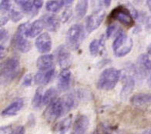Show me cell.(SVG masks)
<instances>
[{
	"mask_svg": "<svg viewBox=\"0 0 151 134\" xmlns=\"http://www.w3.org/2000/svg\"><path fill=\"white\" fill-rule=\"evenodd\" d=\"M149 86L151 87V73H150V80H149Z\"/></svg>",
	"mask_w": 151,
	"mask_h": 134,
	"instance_id": "cell-47",
	"label": "cell"
},
{
	"mask_svg": "<svg viewBox=\"0 0 151 134\" xmlns=\"http://www.w3.org/2000/svg\"><path fill=\"white\" fill-rule=\"evenodd\" d=\"M20 62L18 58L11 57L1 64V83L9 84L19 76L20 72Z\"/></svg>",
	"mask_w": 151,
	"mask_h": 134,
	"instance_id": "cell-1",
	"label": "cell"
},
{
	"mask_svg": "<svg viewBox=\"0 0 151 134\" xmlns=\"http://www.w3.org/2000/svg\"><path fill=\"white\" fill-rule=\"evenodd\" d=\"M65 6L64 1H48L46 2V8L48 11L56 12Z\"/></svg>",
	"mask_w": 151,
	"mask_h": 134,
	"instance_id": "cell-27",
	"label": "cell"
},
{
	"mask_svg": "<svg viewBox=\"0 0 151 134\" xmlns=\"http://www.w3.org/2000/svg\"><path fill=\"white\" fill-rule=\"evenodd\" d=\"M66 114L60 98L56 99L48 105L43 113L44 118L48 122H54L62 116Z\"/></svg>",
	"mask_w": 151,
	"mask_h": 134,
	"instance_id": "cell-7",
	"label": "cell"
},
{
	"mask_svg": "<svg viewBox=\"0 0 151 134\" xmlns=\"http://www.w3.org/2000/svg\"><path fill=\"white\" fill-rule=\"evenodd\" d=\"M11 8V3L8 0H2L1 1V11L3 12H8Z\"/></svg>",
	"mask_w": 151,
	"mask_h": 134,
	"instance_id": "cell-34",
	"label": "cell"
},
{
	"mask_svg": "<svg viewBox=\"0 0 151 134\" xmlns=\"http://www.w3.org/2000/svg\"><path fill=\"white\" fill-rule=\"evenodd\" d=\"M45 28V24L42 19L34 21L32 24H29L26 29V36L29 38H34L42 32V29Z\"/></svg>",
	"mask_w": 151,
	"mask_h": 134,
	"instance_id": "cell-18",
	"label": "cell"
},
{
	"mask_svg": "<svg viewBox=\"0 0 151 134\" xmlns=\"http://www.w3.org/2000/svg\"><path fill=\"white\" fill-rule=\"evenodd\" d=\"M9 21V16H3L1 19V26H4Z\"/></svg>",
	"mask_w": 151,
	"mask_h": 134,
	"instance_id": "cell-42",
	"label": "cell"
},
{
	"mask_svg": "<svg viewBox=\"0 0 151 134\" xmlns=\"http://www.w3.org/2000/svg\"><path fill=\"white\" fill-rule=\"evenodd\" d=\"M72 123V116H67L65 119L57 123L54 126V131L56 134H66L68 130L70 129Z\"/></svg>",
	"mask_w": 151,
	"mask_h": 134,
	"instance_id": "cell-22",
	"label": "cell"
},
{
	"mask_svg": "<svg viewBox=\"0 0 151 134\" xmlns=\"http://www.w3.org/2000/svg\"><path fill=\"white\" fill-rule=\"evenodd\" d=\"M72 16V9L70 7H67V8L65 9L63 13H62V16L60 17V21L62 22H66L68 20L70 19V18Z\"/></svg>",
	"mask_w": 151,
	"mask_h": 134,
	"instance_id": "cell-32",
	"label": "cell"
},
{
	"mask_svg": "<svg viewBox=\"0 0 151 134\" xmlns=\"http://www.w3.org/2000/svg\"><path fill=\"white\" fill-rule=\"evenodd\" d=\"M9 39V32L5 29H1L0 30V39H1V45H3Z\"/></svg>",
	"mask_w": 151,
	"mask_h": 134,
	"instance_id": "cell-33",
	"label": "cell"
},
{
	"mask_svg": "<svg viewBox=\"0 0 151 134\" xmlns=\"http://www.w3.org/2000/svg\"><path fill=\"white\" fill-rule=\"evenodd\" d=\"M16 3H17V5L22 9V11L26 14L29 15L32 17H34V16L37 15L38 12H39V10L34 6L33 1H23V0L18 1V0H16Z\"/></svg>",
	"mask_w": 151,
	"mask_h": 134,
	"instance_id": "cell-21",
	"label": "cell"
},
{
	"mask_svg": "<svg viewBox=\"0 0 151 134\" xmlns=\"http://www.w3.org/2000/svg\"><path fill=\"white\" fill-rule=\"evenodd\" d=\"M0 52H1V59H2L6 55V49H5L3 45H1V46H0Z\"/></svg>",
	"mask_w": 151,
	"mask_h": 134,
	"instance_id": "cell-40",
	"label": "cell"
},
{
	"mask_svg": "<svg viewBox=\"0 0 151 134\" xmlns=\"http://www.w3.org/2000/svg\"><path fill=\"white\" fill-rule=\"evenodd\" d=\"M54 74H55L54 69L46 72H39L35 76L34 82L36 85H47L52 80Z\"/></svg>",
	"mask_w": 151,
	"mask_h": 134,
	"instance_id": "cell-20",
	"label": "cell"
},
{
	"mask_svg": "<svg viewBox=\"0 0 151 134\" xmlns=\"http://www.w3.org/2000/svg\"><path fill=\"white\" fill-rule=\"evenodd\" d=\"M72 85V73L67 70H64L59 76L57 82L58 89L60 91H67Z\"/></svg>",
	"mask_w": 151,
	"mask_h": 134,
	"instance_id": "cell-16",
	"label": "cell"
},
{
	"mask_svg": "<svg viewBox=\"0 0 151 134\" xmlns=\"http://www.w3.org/2000/svg\"><path fill=\"white\" fill-rule=\"evenodd\" d=\"M42 98H43V94H42V88L40 87L36 90L35 95L33 96V99L32 100V106L34 109H40L42 106Z\"/></svg>",
	"mask_w": 151,
	"mask_h": 134,
	"instance_id": "cell-26",
	"label": "cell"
},
{
	"mask_svg": "<svg viewBox=\"0 0 151 134\" xmlns=\"http://www.w3.org/2000/svg\"><path fill=\"white\" fill-rule=\"evenodd\" d=\"M9 17L13 22H18L23 18V16H22V12L12 9L10 11Z\"/></svg>",
	"mask_w": 151,
	"mask_h": 134,
	"instance_id": "cell-31",
	"label": "cell"
},
{
	"mask_svg": "<svg viewBox=\"0 0 151 134\" xmlns=\"http://www.w3.org/2000/svg\"><path fill=\"white\" fill-rule=\"evenodd\" d=\"M133 42L132 38L129 37L123 31L116 35L112 45L113 52L116 57H123L127 55L133 48Z\"/></svg>",
	"mask_w": 151,
	"mask_h": 134,
	"instance_id": "cell-3",
	"label": "cell"
},
{
	"mask_svg": "<svg viewBox=\"0 0 151 134\" xmlns=\"http://www.w3.org/2000/svg\"><path fill=\"white\" fill-rule=\"evenodd\" d=\"M109 19L118 21L127 27H131L134 23L130 10L125 7V6L122 5L112 11L111 13L109 14Z\"/></svg>",
	"mask_w": 151,
	"mask_h": 134,
	"instance_id": "cell-6",
	"label": "cell"
},
{
	"mask_svg": "<svg viewBox=\"0 0 151 134\" xmlns=\"http://www.w3.org/2000/svg\"><path fill=\"white\" fill-rule=\"evenodd\" d=\"M1 134H14L12 126H5L1 127Z\"/></svg>",
	"mask_w": 151,
	"mask_h": 134,
	"instance_id": "cell-36",
	"label": "cell"
},
{
	"mask_svg": "<svg viewBox=\"0 0 151 134\" xmlns=\"http://www.w3.org/2000/svg\"><path fill=\"white\" fill-rule=\"evenodd\" d=\"M111 4V1L110 0H104V1H100L99 2V6H103L104 8H108Z\"/></svg>",
	"mask_w": 151,
	"mask_h": 134,
	"instance_id": "cell-37",
	"label": "cell"
},
{
	"mask_svg": "<svg viewBox=\"0 0 151 134\" xmlns=\"http://www.w3.org/2000/svg\"><path fill=\"white\" fill-rule=\"evenodd\" d=\"M84 38V27L80 24H75L70 27L66 33V43L73 49H77Z\"/></svg>",
	"mask_w": 151,
	"mask_h": 134,
	"instance_id": "cell-5",
	"label": "cell"
},
{
	"mask_svg": "<svg viewBox=\"0 0 151 134\" xmlns=\"http://www.w3.org/2000/svg\"><path fill=\"white\" fill-rule=\"evenodd\" d=\"M35 117H34L33 114H30L29 117V123H30V126H33L35 124Z\"/></svg>",
	"mask_w": 151,
	"mask_h": 134,
	"instance_id": "cell-41",
	"label": "cell"
},
{
	"mask_svg": "<svg viewBox=\"0 0 151 134\" xmlns=\"http://www.w3.org/2000/svg\"><path fill=\"white\" fill-rule=\"evenodd\" d=\"M147 6H148V8H149L150 11L151 12V0H148L147 2Z\"/></svg>",
	"mask_w": 151,
	"mask_h": 134,
	"instance_id": "cell-45",
	"label": "cell"
},
{
	"mask_svg": "<svg viewBox=\"0 0 151 134\" xmlns=\"http://www.w3.org/2000/svg\"><path fill=\"white\" fill-rule=\"evenodd\" d=\"M121 76L120 71L115 68L106 69L99 76L96 82V86L99 90L109 91L113 90L117 84Z\"/></svg>",
	"mask_w": 151,
	"mask_h": 134,
	"instance_id": "cell-2",
	"label": "cell"
},
{
	"mask_svg": "<svg viewBox=\"0 0 151 134\" xmlns=\"http://www.w3.org/2000/svg\"><path fill=\"white\" fill-rule=\"evenodd\" d=\"M64 2H65V6L67 8V7H70L72 6V3L73 2V0H67V1H64Z\"/></svg>",
	"mask_w": 151,
	"mask_h": 134,
	"instance_id": "cell-43",
	"label": "cell"
},
{
	"mask_svg": "<svg viewBox=\"0 0 151 134\" xmlns=\"http://www.w3.org/2000/svg\"><path fill=\"white\" fill-rule=\"evenodd\" d=\"M122 90L120 96L122 99H126L132 92L135 86V80L130 75L126 74L123 76L122 80Z\"/></svg>",
	"mask_w": 151,
	"mask_h": 134,
	"instance_id": "cell-15",
	"label": "cell"
},
{
	"mask_svg": "<svg viewBox=\"0 0 151 134\" xmlns=\"http://www.w3.org/2000/svg\"><path fill=\"white\" fill-rule=\"evenodd\" d=\"M28 26V23L20 25L12 38V44L15 48L23 53L28 52L32 47L29 41L26 38V31Z\"/></svg>",
	"mask_w": 151,
	"mask_h": 134,
	"instance_id": "cell-4",
	"label": "cell"
},
{
	"mask_svg": "<svg viewBox=\"0 0 151 134\" xmlns=\"http://www.w3.org/2000/svg\"><path fill=\"white\" fill-rule=\"evenodd\" d=\"M151 71V58L147 54H142L138 57L134 67L136 76L140 79L146 78Z\"/></svg>",
	"mask_w": 151,
	"mask_h": 134,
	"instance_id": "cell-8",
	"label": "cell"
},
{
	"mask_svg": "<svg viewBox=\"0 0 151 134\" xmlns=\"http://www.w3.org/2000/svg\"><path fill=\"white\" fill-rule=\"evenodd\" d=\"M105 17V11L103 9L95 10L86 21V29L88 32H92L100 26Z\"/></svg>",
	"mask_w": 151,
	"mask_h": 134,
	"instance_id": "cell-9",
	"label": "cell"
},
{
	"mask_svg": "<svg viewBox=\"0 0 151 134\" xmlns=\"http://www.w3.org/2000/svg\"><path fill=\"white\" fill-rule=\"evenodd\" d=\"M142 134H151V129H150V130H146L145 132L143 133Z\"/></svg>",
	"mask_w": 151,
	"mask_h": 134,
	"instance_id": "cell-46",
	"label": "cell"
},
{
	"mask_svg": "<svg viewBox=\"0 0 151 134\" xmlns=\"http://www.w3.org/2000/svg\"><path fill=\"white\" fill-rule=\"evenodd\" d=\"M104 37H102L99 40L94 39L93 40L90 44V52L92 56H96L99 54V52H101V49L104 48Z\"/></svg>",
	"mask_w": 151,
	"mask_h": 134,
	"instance_id": "cell-23",
	"label": "cell"
},
{
	"mask_svg": "<svg viewBox=\"0 0 151 134\" xmlns=\"http://www.w3.org/2000/svg\"><path fill=\"white\" fill-rule=\"evenodd\" d=\"M99 134H124V133L116 127L103 123L100 125V127H99Z\"/></svg>",
	"mask_w": 151,
	"mask_h": 134,
	"instance_id": "cell-28",
	"label": "cell"
},
{
	"mask_svg": "<svg viewBox=\"0 0 151 134\" xmlns=\"http://www.w3.org/2000/svg\"><path fill=\"white\" fill-rule=\"evenodd\" d=\"M35 45L40 53H48L52 48V39L47 32L40 35L36 39Z\"/></svg>",
	"mask_w": 151,
	"mask_h": 134,
	"instance_id": "cell-11",
	"label": "cell"
},
{
	"mask_svg": "<svg viewBox=\"0 0 151 134\" xmlns=\"http://www.w3.org/2000/svg\"><path fill=\"white\" fill-rule=\"evenodd\" d=\"M90 121L85 115H79L74 122L73 134H85L89 128Z\"/></svg>",
	"mask_w": 151,
	"mask_h": 134,
	"instance_id": "cell-13",
	"label": "cell"
},
{
	"mask_svg": "<svg viewBox=\"0 0 151 134\" xmlns=\"http://www.w3.org/2000/svg\"><path fill=\"white\" fill-rule=\"evenodd\" d=\"M139 19L144 25L146 31L151 32V16H148L144 12H140L139 15Z\"/></svg>",
	"mask_w": 151,
	"mask_h": 134,
	"instance_id": "cell-29",
	"label": "cell"
},
{
	"mask_svg": "<svg viewBox=\"0 0 151 134\" xmlns=\"http://www.w3.org/2000/svg\"><path fill=\"white\" fill-rule=\"evenodd\" d=\"M130 102L137 108H145L151 103V93H138L130 98Z\"/></svg>",
	"mask_w": 151,
	"mask_h": 134,
	"instance_id": "cell-14",
	"label": "cell"
},
{
	"mask_svg": "<svg viewBox=\"0 0 151 134\" xmlns=\"http://www.w3.org/2000/svg\"><path fill=\"white\" fill-rule=\"evenodd\" d=\"M147 55H148V56L151 58V43L148 46V47H147Z\"/></svg>",
	"mask_w": 151,
	"mask_h": 134,
	"instance_id": "cell-44",
	"label": "cell"
},
{
	"mask_svg": "<svg viewBox=\"0 0 151 134\" xmlns=\"http://www.w3.org/2000/svg\"><path fill=\"white\" fill-rule=\"evenodd\" d=\"M25 133H26V129L23 126H18L16 131H14V134H25Z\"/></svg>",
	"mask_w": 151,
	"mask_h": 134,
	"instance_id": "cell-38",
	"label": "cell"
},
{
	"mask_svg": "<svg viewBox=\"0 0 151 134\" xmlns=\"http://www.w3.org/2000/svg\"><path fill=\"white\" fill-rule=\"evenodd\" d=\"M24 106V101L22 99H16L9 106H7L2 112V116H15L19 111L22 110Z\"/></svg>",
	"mask_w": 151,
	"mask_h": 134,
	"instance_id": "cell-19",
	"label": "cell"
},
{
	"mask_svg": "<svg viewBox=\"0 0 151 134\" xmlns=\"http://www.w3.org/2000/svg\"><path fill=\"white\" fill-rule=\"evenodd\" d=\"M32 76L31 74H27L25 76L22 80V85L25 86H29L32 84Z\"/></svg>",
	"mask_w": 151,
	"mask_h": 134,
	"instance_id": "cell-35",
	"label": "cell"
},
{
	"mask_svg": "<svg viewBox=\"0 0 151 134\" xmlns=\"http://www.w3.org/2000/svg\"><path fill=\"white\" fill-rule=\"evenodd\" d=\"M57 96V91L56 89L50 88L44 92L43 98H42V106L49 105L50 102H52L55 100H56Z\"/></svg>",
	"mask_w": 151,
	"mask_h": 134,
	"instance_id": "cell-24",
	"label": "cell"
},
{
	"mask_svg": "<svg viewBox=\"0 0 151 134\" xmlns=\"http://www.w3.org/2000/svg\"><path fill=\"white\" fill-rule=\"evenodd\" d=\"M55 56L53 55L45 54L40 56L36 61V66L40 72H46L53 69L55 63Z\"/></svg>",
	"mask_w": 151,
	"mask_h": 134,
	"instance_id": "cell-12",
	"label": "cell"
},
{
	"mask_svg": "<svg viewBox=\"0 0 151 134\" xmlns=\"http://www.w3.org/2000/svg\"><path fill=\"white\" fill-rule=\"evenodd\" d=\"M118 26L116 24H110L108 26L107 29H106V38H109L110 36H113V34H118L121 30L119 29Z\"/></svg>",
	"mask_w": 151,
	"mask_h": 134,
	"instance_id": "cell-30",
	"label": "cell"
},
{
	"mask_svg": "<svg viewBox=\"0 0 151 134\" xmlns=\"http://www.w3.org/2000/svg\"><path fill=\"white\" fill-rule=\"evenodd\" d=\"M88 9V1L86 0H83L78 2L76 6V13L77 19L83 18L85 15L86 14Z\"/></svg>",
	"mask_w": 151,
	"mask_h": 134,
	"instance_id": "cell-25",
	"label": "cell"
},
{
	"mask_svg": "<svg viewBox=\"0 0 151 134\" xmlns=\"http://www.w3.org/2000/svg\"><path fill=\"white\" fill-rule=\"evenodd\" d=\"M41 19L44 22L45 28L50 32H56L60 28V19L55 15H44Z\"/></svg>",
	"mask_w": 151,
	"mask_h": 134,
	"instance_id": "cell-17",
	"label": "cell"
},
{
	"mask_svg": "<svg viewBox=\"0 0 151 134\" xmlns=\"http://www.w3.org/2000/svg\"><path fill=\"white\" fill-rule=\"evenodd\" d=\"M33 3L35 7L39 10L42 7V5H43V1H41V0H35V1H33Z\"/></svg>",
	"mask_w": 151,
	"mask_h": 134,
	"instance_id": "cell-39",
	"label": "cell"
},
{
	"mask_svg": "<svg viewBox=\"0 0 151 134\" xmlns=\"http://www.w3.org/2000/svg\"><path fill=\"white\" fill-rule=\"evenodd\" d=\"M54 56L57 59L58 63L61 68L66 70L71 64V54L66 46L62 45L60 46L55 51Z\"/></svg>",
	"mask_w": 151,
	"mask_h": 134,
	"instance_id": "cell-10",
	"label": "cell"
}]
</instances>
